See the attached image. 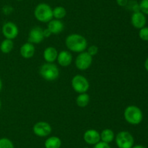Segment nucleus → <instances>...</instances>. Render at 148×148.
I'll use <instances>...</instances> for the list:
<instances>
[{
  "label": "nucleus",
  "instance_id": "nucleus-1",
  "mask_svg": "<svg viewBox=\"0 0 148 148\" xmlns=\"http://www.w3.org/2000/svg\"><path fill=\"white\" fill-rule=\"evenodd\" d=\"M65 44L68 49L73 52L80 53L88 47V41L85 37L78 33H72L66 38Z\"/></svg>",
  "mask_w": 148,
  "mask_h": 148
},
{
  "label": "nucleus",
  "instance_id": "nucleus-2",
  "mask_svg": "<svg viewBox=\"0 0 148 148\" xmlns=\"http://www.w3.org/2000/svg\"><path fill=\"white\" fill-rule=\"evenodd\" d=\"M126 121L132 125H138L143 121V113L141 109L135 105H130L126 107L124 112Z\"/></svg>",
  "mask_w": 148,
  "mask_h": 148
},
{
  "label": "nucleus",
  "instance_id": "nucleus-3",
  "mask_svg": "<svg viewBox=\"0 0 148 148\" xmlns=\"http://www.w3.org/2000/svg\"><path fill=\"white\" fill-rule=\"evenodd\" d=\"M34 15L41 23H49L53 19V9L46 3H40L36 7Z\"/></svg>",
  "mask_w": 148,
  "mask_h": 148
},
{
  "label": "nucleus",
  "instance_id": "nucleus-4",
  "mask_svg": "<svg viewBox=\"0 0 148 148\" xmlns=\"http://www.w3.org/2000/svg\"><path fill=\"white\" fill-rule=\"evenodd\" d=\"M40 76L47 81H53L59 75V70L55 64L46 62L43 64L39 69Z\"/></svg>",
  "mask_w": 148,
  "mask_h": 148
},
{
  "label": "nucleus",
  "instance_id": "nucleus-5",
  "mask_svg": "<svg viewBox=\"0 0 148 148\" xmlns=\"http://www.w3.org/2000/svg\"><path fill=\"white\" fill-rule=\"evenodd\" d=\"M115 141L119 148H132L134 144L132 134L127 131L119 132L115 136Z\"/></svg>",
  "mask_w": 148,
  "mask_h": 148
},
{
  "label": "nucleus",
  "instance_id": "nucleus-6",
  "mask_svg": "<svg viewBox=\"0 0 148 148\" xmlns=\"http://www.w3.org/2000/svg\"><path fill=\"white\" fill-rule=\"evenodd\" d=\"M72 89L78 94L85 93L90 88L88 80L82 75H76L72 78L71 81Z\"/></svg>",
  "mask_w": 148,
  "mask_h": 148
},
{
  "label": "nucleus",
  "instance_id": "nucleus-7",
  "mask_svg": "<svg viewBox=\"0 0 148 148\" xmlns=\"http://www.w3.org/2000/svg\"><path fill=\"white\" fill-rule=\"evenodd\" d=\"M92 57L87 52H80L75 59V65L79 71H86L92 65Z\"/></svg>",
  "mask_w": 148,
  "mask_h": 148
},
{
  "label": "nucleus",
  "instance_id": "nucleus-8",
  "mask_svg": "<svg viewBox=\"0 0 148 148\" xmlns=\"http://www.w3.org/2000/svg\"><path fill=\"white\" fill-rule=\"evenodd\" d=\"M1 32L5 39L13 40L19 33V29L17 25L11 21L6 22L1 28Z\"/></svg>",
  "mask_w": 148,
  "mask_h": 148
},
{
  "label": "nucleus",
  "instance_id": "nucleus-9",
  "mask_svg": "<svg viewBox=\"0 0 148 148\" xmlns=\"http://www.w3.org/2000/svg\"><path fill=\"white\" fill-rule=\"evenodd\" d=\"M33 131L37 136L46 137L51 134L52 131V128L47 122L39 121L33 126Z\"/></svg>",
  "mask_w": 148,
  "mask_h": 148
},
{
  "label": "nucleus",
  "instance_id": "nucleus-10",
  "mask_svg": "<svg viewBox=\"0 0 148 148\" xmlns=\"http://www.w3.org/2000/svg\"><path fill=\"white\" fill-rule=\"evenodd\" d=\"M43 35V29L39 26H36L30 30L28 34V40L27 42L35 44H40L44 39Z\"/></svg>",
  "mask_w": 148,
  "mask_h": 148
},
{
  "label": "nucleus",
  "instance_id": "nucleus-11",
  "mask_svg": "<svg viewBox=\"0 0 148 148\" xmlns=\"http://www.w3.org/2000/svg\"><path fill=\"white\" fill-rule=\"evenodd\" d=\"M132 25L136 29H141L146 26L147 23V18L144 13L141 11L134 12L132 15L131 17Z\"/></svg>",
  "mask_w": 148,
  "mask_h": 148
},
{
  "label": "nucleus",
  "instance_id": "nucleus-12",
  "mask_svg": "<svg viewBox=\"0 0 148 148\" xmlns=\"http://www.w3.org/2000/svg\"><path fill=\"white\" fill-rule=\"evenodd\" d=\"M83 139L88 145H95L101 142V135L95 129H88L84 133Z\"/></svg>",
  "mask_w": 148,
  "mask_h": 148
},
{
  "label": "nucleus",
  "instance_id": "nucleus-13",
  "mask_svg": "<svg viewBox=\"0 0 148 148\" xmlns=\"http://www.w3.org/2000/svg\"><path fill=\"white\" fill-rule=\"evenodd\" d=\"M47 28L51 31V34L58 35L63 31L64 28V25L61 21V20L52 19L48 23Z\"/></svg>",
  "mask_w": 148,
  "mask_h": 148
},
{
  "label": "nucleus",
  "instance_id": "nucleus-14",
  "mask_svg": "<svg viewBox=\"0 0 148 148\" xmlns=\"http://www.w3.org/2000/svg\"><path fill=\"white\" fill-rule=\"evenodd\" d=\"M72 59L73 58H72V54L68 51L63 50L59 52L56 60L61 66L67 67L72 64Z\"/></svg>",
  "mask_w": 148,
  "mask_h": 148
},
{
  "label": "nucleus",
  "instance_id": "nucleus-15",
  "mask_svg": "<svg viewBox=\"0 0 148 148\" xmlns=\"http://www.w3.org/2000/svg\"><path fill=\"white\" fill-rule=\"evenodd\" d=\"M36 52V48L33 44L26 42L23 44L20 49V55L25 59H30L33 57Z\"/></svg>",
  "mask_w": 148,
  "mask_h": 148
},
{
  "label": "nucleus",
  "instance_id": "nucleus-16",
  "mask_svg": "<svg viewBox=\"0 0 148 148\" xmlns=\"http://www.w3.org/2000/svg\"><path fill=\"white\" fill-rule=\"evenodd\" d=\"M58 54H59V52L56 48L53 47V46H49V47L46 48L43 51V59H45L46 62L53 63L57 59Z\"/></svg>",
  "mask_w": 148,
  "mask_h": 148
},
{
  "label": "nucleus",
  "instance_id": "nucleus-17",
  "mask_svg": "<svg viewBox=\"0 0 148 148\" xmlns=\"http://www.w3.org/2000/svg\"><path fill=\"white\" fill-rule=\"evenodd\" d=\"M62 140L59 137L52 136L45 141V148H60L62 147Z\"/></svg>",
  "mask_w": 148,
  "mask_h": 148
},
{
  "label": "nucleus",
  "instance_id": "nucleus-18",
  "mask_svg": "<svg viewBox=\"0 0 148 148\" xmlns=\"http://www.w3.org/2000/svg\"><path fill=\"white\" fill-rule=\"evenodd\" d=\"M101 135V142H106V143H111L115 139V134H114V131L110 129H106L101 131L100 133Z\"/></svg>",
  "mask_w": 148,
  "mask_h": 148
},
{
  "label": "nucleus",
  "instance_id": "nucleus-19",
  "mask_svg": "<svg viewBox=\"0 0 148 148\" xmlns=\"http://www.w3.org/2000/svg\"><path fill=\"white\" fill-rule=\"evenodd\" d=\"M14 48V42L12 40L5 39L0 44V50L4 54H9Z\"/></svg>",
  "mask_w": 148,
  "mask_h": 148
},
{
  "label": "nucleus",
  "instance_id": "nucleus-20",
  "mask_svg": "<svg viewBox=\"0 0 148 148\" xmlns=\"http://www.w3.org/2000/svg\"><path fill=\"white\" fill-rule=\"evenodd\" d=\"M90 100V98L89 94H87L86 92L81 93V94H79V95L77 97L76 103L78 107H85L88 106V104H89Z\"/></svg>",
  "mask_w": 148,
  "mask_h": 148
},
{
  "label": "nucleus",
  "instance_id": "nucleus-21",
  "mask_svg": "<svg viewBox=\"0 0 148 148\" xmlns=\"http://www.w3.org/2000/svg\"><path fill=\"white\" fill-rule=\"evenodd\" d=\"M66 15V9L62 6H58L53 9V17L57 20H61L65 17Z\"/></svg>",
  "mask_w": 148,
  "mask_h": 148
},
{
  "label": "nucleus",
  "instance_id": "nucleus-22",
  "mask_svg": "<svg viewBox=\"0 0 148 148\" xmlns=\"http://www.w3.org/2000/svg\"><path fill=\"white\" fill-rule=\"evenodd\" d=\"M0 148H14V144L8 138H1L0 139Z\"/></svg>",
  "mask_w": 148,
  "mask_h": 148
},
{
  "label": "nucleus",
  "instance_id": "nucleus-23",
  "mask_svg": "<svg viewBox=\"0 0 148 148\" xmlns=\"http://www.w3.org/2000/svg\"><path fill=\"white\" fill-rule=\"evenodd\" d=\"M139 36L140 39L145 41H148V27L145 26L143 28L140 29L139 31Z\"/></svg>",
  "mask_w": 148,
  "mask_h": 148
},
{
  "label": "nucleus",
  "instance_id": "nucleus-24",
  "mask_svg": "<svg viewBox=\"0 0 148 148\" xmlns=\"http://www.w3.org/2000/svg\"><path fill=\"white\" fill-rule=\"evenodd\" d=\"M140 10L145 15H148V0H142L139 4Z\"/></svg>",
  "mask_w": 148,
  "mask_h": 148
},
{
  "label": "nucleus",
  "instance_id": "nucleus-25",
  "mask_svg": "<svg viewBox=\"0 0 148 148\" xmlns=\"http://www.w3.org/2000/svg\"><path fill=\"white\" fill-rule=\"evenodd\" d=\"M87 52L92 57L95 56V55H96L98 54V47L97 46H95V45H91L90 46L88 47Z\"/></svg>",
  "mask_w": 148,
  "mask_h": 148
},
{
  "label": "nucleus",
  "instance_id": "nucleus-26",
  "mask_svg": "<svg viewBox=\"0 0 148 148\" xmlns=\"http://www.w3.org/2000/svg\"><path fill=\"white\" fill-rule=\"evenodd\" d=\"M93 148H111V146L109 145V144L103 142H99L98 143H97L96 145H94Z\"/></svg>",
  "mask_w": 148,
  "mask_h": 148
},
{
  "label": "nucleus",
  "instance_id": "nucleus-27",
  "mask_svg": "<svg viewBox=\"0 0 148 148\" xmlns=\"http://www.w3.org/2000/svg\"><path fill=\"white\" fill-rule=\"evenodd\" d=\"M2 11L4 15H10L13 12V8L11 7V6L6 5L3 7Z\"/></svg>",
  "mask_w": 148,
  "mask_h": 148
},
{
  "label": "nucleus",
  "instance_id": "nucleus-28",
  "mask_svg": "<svg viewBox=\"0 0 148 148\" xmlns=\"http://www.w3.org/2000/svg\"><path fill=\"white\" fill-rule=\"evenodd\" d=\"M129 0H116V3L120 7H127L128 4Z\"/></svg>",
  "mask_w": 148,
  "mask_h": 148
},
{
  "label": "nucleus",
  "instance_id": "nucleus-29",
  "mask_svg": "<svg viewBox=\"0 0 148 148\" xmlns=\"http://www.w3.org/2000/svg\"><path fill=\"white\" fill-rule=\"evenodd\" d=\"M43 35H44L45 38H49V36H51V35L52 34L49 29L46 28V29H43Z\"/></svg>",
  "mask_w": 148,
  "mask_h": 148
},
{
  "label": "nucleus",
  "instance_id": "nucleus-30",
  "mask_svg": "<svg viewBox=\"0 0 148 148\" xmlns=\"http://www.w3.org/2000/svg\"><path fill=\"white\" fill-rule=\"evenodd\" d=\"M132 148H146V147L145 146H143V145H134Z\"/></svg>",
  "mask_w": 148,
  "mask_h": 148
},
{
  "label": "nucleus",
  "instance_id": "nucleus-31",
  "mask_svg": "<svg viewBox=\"0 0 148 148\" xmlns=\"http://www.w3.org/2000/svg\"><path fill=\"white\" fill-rule=\"evenodd\" d=\"M145 68L146 71L148 72V57L146 59L145 62Z\"/></svg>",
  "mask_w": 148,
  "mask_h": 148
},
{
  "label": "nucleus",
  "instance_id": "nucleus-32",
  "mask_svg": "<svg viewBox=\"0 0 148 148\" xmlns=\"http://www.w3.org/2000/svg\"><path fill=\"white\" fill-rule=\"evenodd\" d=\"M1 89H2V81L0 78V91H1Z\"/></svg>",
  "mask_w": 148,
  "mask_h": 148
},
{
  "label": "nucleus",
  "instance_id": "nucleus-33",
  "mask_svg": "<svg viewBox=\"0 0 148 148\" xmlns=\"http://www.w3.org/2000/svg\"><path fill=\"white\" fill-rule=\"evenodd\" d=\"M1 100H0V109H1Z\"/></svg>",
  "mask_w": 148,
  "mask_h": 148
},
{
  "label": "nucleus",
  "instance_id": "nucleus-34",
  "mask_svg": "<svg viewBox=\"0 0 148 148\" xmlns=\"http://www.w3.org/2000/svg\"><path fill=\"white\" fill-rule=\"evenodd\" d=\"M16 1H23V0H16Z\"/></svg>",
  "mask_w": 148,
  "mask_h": 148
},
{
  "label": "nucleus",
  "instance_id": "nucleus-35",
  "mask_svg": "<svg viewBox=\"0 0 148 148\" xmlns=\"http://www.w3.org/2000/svg\"><path fill=\"white\" fill-rule=\"evenodd\" d=\"M85 148H89V147H85Z\"/></svg>",
  "mask_w": 148,
  "mask_h": 148
}]
</instances>
